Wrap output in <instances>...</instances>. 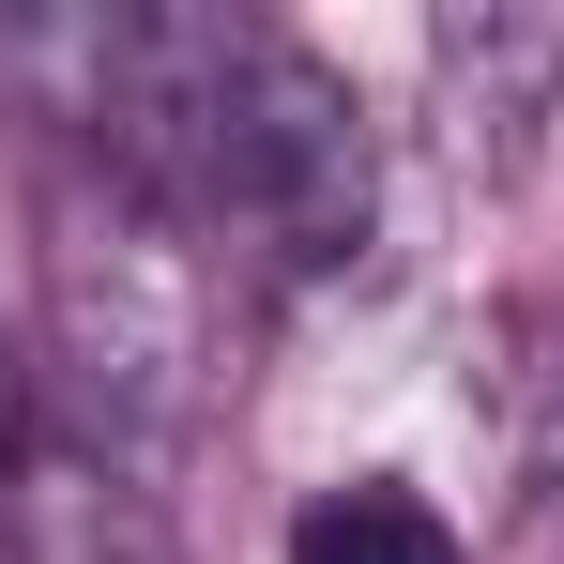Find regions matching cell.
Listing matches in <instances>:
<instances>
[{"mask_svg":"<svg viewBox=\"0 0 564 564\" xmlns=\"http://www.w3.org/2000/svg\"><path fill=\"white\" fill-rule=\"evenodd\" d=\"M229 351V290L169 198L62 169L46 184V245H31V412L62 443H93L122 473H169V443L214 397Z\"/></svg>","mask_w":564,"mask_h":564,"instance_id":"cell-1","label":"cell"},{"mask_svg":"<svg viewBox=\"0 0 564 564\" xmlns=\"http://www.w3.org/2000/svg\"><path fill=\"white\" fill-rule=\"evenodd\" d=\"M550 107H564L550 0H443L427 15V153H443V184H519Z\"/></svg>","mask_w":564,"mask_h":564,"instance_id":"cell-2","label":"cell"},{"mask_svg":"<svg viewBox=\"0 0 564 564\" xmlns=\"http://www.w3.org/2000/svg\"><path fill=\"white\" fill-rule=\"evenodd\" d=\"M0 564H184V534H169V488L153 473L31 427V458L0 488Z\"/></svg>","mask_w":564,"mask_h":564,"instance_id":"cell-3","label":"cell"},{"mask_svg":"<svg viewBox=\"0 0 564 564\" xmlns=\"http://www.w3.org/2000/svg\"><path fill=\"white\" fill-rule=\"evenodd\" d=\"M290 564H473L458 519L412 488V473H336L305 519H290Z\"/></svg>","mask_w":564,"mask_h":564,"instance_id":"cell-4","label":"cell"},{"mask_svg":"<svg viewBox=\"0 0 564 564\" xmlns=\"http://www.w3.org/2000/svg\"><path fill=\"white\" fill-rule=\"evenodd\" d=\"M488 412H503L519 488H564V290L503 305V336H488Z\"/></svg>","mask_w":564,"mask_h":564,"instance_id":"cell-5","label":"cell"}]
</instances>
